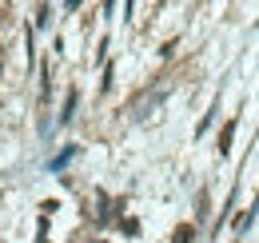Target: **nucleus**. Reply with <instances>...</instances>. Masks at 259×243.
Returning a JSON list of instances; mask_svg holds the SVG:
<instances>
[{
    "instance_id": "f257e3e1",
    "label": "nucleus",
    "mask_w": 259,
    "mask_h": 243,
    "mask_svg": "<svg viewBox=\"0 0 259 243\" xmlns=\"http://www.w3.org/2000/svg\"><path fill=\"white\" fill-rule=\"evenodd\" d=\"M192 239H195V227H192V223H180V227L171 231V243H192Z\"/></svg>"
},
{
    "instance_id": "f03ea898",
    "label": "nucleus",
    "mask_w": 259,
    "mask_h": 243,
    "mask_svg": "<svg viewBox=\"0 0 259 243\" xmlns=\"http://www.w3.org/2000/svg\"><path fill=\"white\" fill-rule=\"evenodd\" d=\"M231 136H235V124H227L224 132H220V152H227V148H231Z\"/></svg>"
},
{
    "instance_id": "7ed1b4c3",
    "label": "nucleus",
    "mask_w": 259,
    "mask_h": 243,
    "mask_svg": "<svg viewBox=\"0 0 259 243\" xmlns=\"http://www.w3.org/2000/svg\"><path fill=\"white\" fill-rule=\"evenodd\" d=\"M251 219H255V212H243L239 219H235V227H239V231H247V227H251Z\"/></svg>"
},
{
    "instance_id": "20e7f679",
    "label": "nucleus",
    "mask_w": 259,
    "mask_h": 243,
    "mask_svg": "<svg viewBox=\"0 0 259 243\" xmlns=\"http://www.w3.org/2000/svg\"><path fill=\"white\" fill-rule=\"evenodd\" d=\"M0 20H4V8H0Z\"/></svg>"
}]
</instances>
